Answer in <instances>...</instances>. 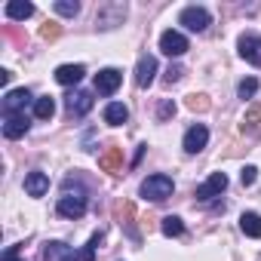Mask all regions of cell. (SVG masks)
Instances as JSON below:
<instances>
[{
	"label": "cell",
	"instance_id": "6da1fadb",
	"mask_svg": "<svg viewBox=\"0 0 261 261\" xmlns=\"http://www.w3.org/2000/svg\"><path fill=\"white\" fill-rule=\"evenodd\" d=\"M142 197L145 200H154V203H163V200H169L172 197V191H175V181L169 178V175H148L145 181H142Z\"/></svg>",
	"mask_w": 261,
	"mask_h": 261
},
{
	"label": "cell",
	"instance_id": "7a4b0ae2",
	"mask_svg": "<svg viewBox=\"0 0 261 261\" xmlns=\"http://www.w3.org/2000/svg\"><path fill=\"white\" fill-rule=\"evenodd\" d=\"M178 25H185V28L194 31V34H203V31L212 25V13H209L206 7H185V10L178 13Z\"/></svg>",
	"mask_w": 261,
	"mask_h": 261
},
{
	"label": "cell",
	"instance_id": "3957f363",
	"mask_svg": "<svg viewBox=\"0 0 261 261\" xmlns=\"http://www.w3.org/2000/svg\"><path fill=\"white\" fill-rule=\"evenodd\" d=\"M56 209H59V215H65V218H83V212H86V194H71V191H65V194L59 197Z\"/></svg>",
	"mask_w": 261,
	"mask_h": 261
},
{
	"label": "cell",
	"instance_id": "277c9868",
	"mask_svg": "<svg viewBox=\"0 0 261 261\" xmlns=\"http://www.w3.org/2000/svg\"><path fill=\"white\" fill-rule=\"evenodd\" d=\"M31 101H37L34 95H31V89H10L7 95H4V117H10V114H25V108L31 105Z\"/></svg>",
	"mask_w": 261,
	"mask_h": 261
},
{
	"label": "cell",
	"instance_id": "5b68a950",
	"mask_svg": "<svg viewBox=\"0 0 261 261\" xmlns=\"http://www.w3.org/2000/svg\"><path fill=\"white\" fill-rule=\"evenodd\" d=\"M65 108H68V117L80 120V117H86L92 111V95L86 89H71L68 98H65Z\"/></svg>",
	"mask_w": 261,
	"mask_h": 261
},
{
	"label": "cell",
	"instance_id": "8992f818",
	"mask_svg": "<svg viewBox=\"0 0 261 261\" xmlns=\"http://www.w3.org/2000/svg\"><path fill=\"white\" fill-rule=\"evenodd\" d=\"M206 145H209V129H206L203 123H194L188 133H185V139H181L185 154H200Z\"/></svg>",
	"mask_w": 261,
	"mask_h": 261
},
{
	"label": "cell",
	"instance_id": "52a82bcc",
	"mask_svg": "<svg viewBox=\"0 0 261 261\" xmlns=\"http://www.w3.org/2000/svg\"><path fill=\"white\" fill-rule=\"evenodd\" d=\"M160 49H163L169 59H178V56H185L191 46H188V37H185L181 31H172V28H169V31L160 34Z\"/></svg>",
	"mask_w": 261,
	"mask_h": 261
},
{
	"label": "cell",
	"instance_id": "ba28073f",
	"mask_svg": "<svg viewBox=\"0 0 261 261\" xmlns=\"http://www.w3.org/2000/svg\"><path fill=\"white\" fill-rule=\"evenodd\" d=\"M237 49H240V59H246L249 65L261 68V37L258 34H243L237 40Z\"/></svg>",
	"mask_w": 261,
	"mask_h": 261
},
{
	"label": "cell",
	"instance_id": "9c48e42d",
	"mask_svg": "<svg viewBox=\"0 0 261 261\" xmlns=\"http://www.w3.org/2000/svg\"><path fill=\"white\" fill-rule=\"evenodd\" d=\"M224 188H227V175H224V172H212V175L197 188V194H194V197L206 203V200H212V197H221V194H224Z\"/></svg>",
	"mask_w": 261,
	"mask_h": 261
},
{
	"label": "cell",
	"instance_id": "30bf717a",
	"mask_svg": "<svg viewBox=\"0 0 261 261\" xmlns=\"http://www.w3.org/2000/svg\"><path fill=\"white\" fill-rule=\"evenodd\" d=\"M120 83H123V74L117 68H105L95 74V92L98 95H114L120 89Z\"/></svg>",
	"mask_w": 261,
	"mask_h": 261
},
{
	"label": "cell",
	"instance_id": "8fae6325",
	"mask_svg": "<svg viewBox=\"0 0 261 261\" xmlns=\"http://www.w3.org/2000/svg\"><path fill=\"white\" fill-rule=\"evenodd\" d=\"M154 77H157V59H154L151 53L139 56V65H136V83H139L142 89H148V86L154 83Z\"/></svg>",
	"mask_w": 261,
	"mask_h": 261
},
{
	"label": "cell",
	"instance_id": "7c38bea8",
	"mask_svg": "<svg viewBox=\"0 0 261 261\" xmlns=\"http://www.w3.org/2000/svg\"><path fill=\"white\" fill-rule=\"evenodd\" d=\"M43 261H80V255H77L68 243L49 240V243L43 246Z\"/></svg>",
	"mask_w": 261,
	"mask_h": 261
},
{
	"label": "cell",
	"instance_id": "4fadbf2b",
	"mask_svg": "<svg viewBox=\"0 0 261 261\" xmlns=\"http://www.w3.org/2000/svg\"><path fill=\"white\" fill-rule=\"evenodd\" d=\"M31 129V120H28V114H10V117H4V136L10 139V142H16V139H22L25 133Z\"/></svg>",
	"mask_w": 261,
	"mask_h": 261
},
{
	"label": "cell",
	"instance_id": "5bb4252c",
	"mask_svg": "<svg viewBox=\"0 0 261 261\" xmlns=\"http://www.w3.org/2000/svg\"><path fill=\"white\" fill-rule=\"evenodd\" d=\"M123 19H126V4H108V7L98 10L95 25H98V28H114V25H120Z\"/></svg>",
	"mask_w": 261,
	"mask_h": 261
},
{
	"label": "cell",
	"instance_id": "9a60e30c",
	"mask_svg": "<svg viewBox=\"0 0 261 261\" xmlns=\"http://www.w3.org/2000/svg\"><path fill=\"white\" fill-rule=\"evenodd\" d=\"M46 191H49V175H46V172L34 169V172L25 175V194H28V197H43Z\"/></svg>",
	"mask_w": 261,
	"mask_h": 261
},
{
	"label": "cell",
	"instance_id": "2e32d148",
	"mask_svg": "<svg viewBox=\"0 0 261 261\" xmlns=\"http://www.w3.org/2000/svg\"><path fill=\"white\" fill-rule=\"evenodd\" d=\"M83 74H86L83 65H59V68H56V83H62V86H77V83L83 80Z\"/></svg>",
	"mask_w": 261,
	"mask_h": 261
},
{
	"label": "cell",
	"instance_id": "e0dca14e",
	"mask_svg": "<svg viewBox=\"0 0 261 261\" xmlns=\"http://www.w3.org/2000/svg\"><path fill=\"white\" fill-rule=\"evenodd\" d=\"M4 13H7V19H13V22H25V19L34 16V4H25V0H10Z\"/></svg>",
	"mask_w": 261,
	"mask_h": 261
},
{
	"label": "cell",
	"instance_id": "ac0fdd59",
	"mask_svg": "<svg viewBox=\"0 0 261 261\" xmlns=\"http://www.w3.org/2000/svg\"><path fill=\"white\" fill-rule=\"evenodd\" d=\"M240 230L252 240H261V215L258 212H243L240 215Z\"/></svg>",
	"mask_w": 261,
	"mask_h": 261
},
{
	"label": "cell",
	"instance_id": "d6986e66",
	"mask_svg": "<svg viewBox=\"0 0 261 261\" xmlns=\"http://www.w3.org/2000/svg\"><path fill=\"white\" fill-rule=\"evenodd\" d=\"M129 120V108L123 105V101H111L108 108H105V123H111V126H123Z\"/></svg>",
	"mask_w": 261,
	"mask_h": 261
},
{
	"label": "cell",
	"instance_id": "ffe728a7",
	"mask_svg": "<svg viewBox=\"0 0 261 261\" xmlns=\"http://www.w3.org/2000/svg\"><path fill=\"white\" fill-rule=\"evenodd\" d=\"M98 166H101L105 172H114V175H117V172L123 169V151H120V148H111L108 154L98 157Z\"/></svg>",
	"mask_w": 261,
	"mask_h": 261
},
{
	"label": "cell",
	"instance_id": "44dd1931",
	"mask_svg": "<svg viewBox=\"0 0 261 261\" xmlns=\"http://www.w3.org/2000/svg\"><path fill=\"white\" fill-rule=\"evenodd\" d=\"M53 114H56V98L53 95H40L34 101V117L37 120H53Z\"/></svg>",
	"mask_w": 261,
	"mask_h": 261
},
{
	"label": "cell",
	"instance_id": "7402d4cb",
	"mask_svg": "<svg viewBox=\"0 0 261 261\" xmlns=\"http://www.w3.org/2000/svg\"><path fill=\"white\" fill-rule=\"evenodd\" d=\"M160 230H163V237H181L185 233V221L178 215H166L163 224H160Z\"/></svg>",
	"mask_w": 261,
	"mask_h": 261
},
{
	"label": "cell",
	"instance_id": "603a6c76",
	"mask_svg": "<svg viewBox=\"0 0 261 261\" xmlns=\"http://www.w3.org/2000/svg\"><path fill=\"white\" fill-rule=\"evenodd\" d=\"M101 240H105V233H101V230H98V233H92V237H89V243L77 252V255H80V261H92V258H95V249H98V243H101Z\"/></svg>",
	"mask_w": 261,
	"mask_h": 261
},
{
	"label": "cell",
	"instance_id": "cb8c5ba5",
	"mask_svg": "<svg viewBox=\"0 0 261 261\" xmlns=\"http://www.w3.org/2000/svg\"><path fill=\"white\" fill-rule=\"evenodd\" d=\"M56 13L59 16H68V19H74L77 13H80V4H77V0H56Z\"/></svg>",
	"mask_w": 261,
	"mask_h": 261
},
{
	"label": "cell",
	"instance_id": "d4e9b609",
	"mask_svg": "<svg viewBox=\"0 0 261 261\" xmlns=\"http://www.w3.org/2000/svg\"><path fill=\"white\" fill-rule=\"evenodd\" d=\"M255 92H258V80H255V77H246V80H240V83H237V95H240L243 101H246V98H252Z\"/></svg>",
	"mask_w": 261,
	"mask_h": 261
},
{
	"label": "cell",
	"instance_id": "484cf974",
	"mask_svg": "<svg viewBox=\"0 0 261 261\" xmlns=\"http://www.w3.org/2000/svg\"><path fill=\"white\" fill-rule=\"evenodd\" d=\"M255 178H258V169H255V166H243V169H240V181H243V188L255 185Z\"/></svg>",
	"mask_w": 261,
	"mask_h": 261
},
{
	"label": "cell",
	"instance_id": "4316f807",
	"mask_svg": "<svg viewBox=\"0 0 261 261\" xmlns=\"http://www.w3.org/2000/svg\"><path fill=\"white\" fill-rule=\"evenodd\" d=\"M188 108L191 111H209V98L206 95H191L188 98Z\"/></svg>",
	"mask_w": 261,
	"mask_h": 261
},
{
	"label": "cell",
	"instance_id": "83f0119b",
	"mask_svg": "<svg viewBox=\"0 0 261 261\" xmlns=\"http://www.w3.org/2000/svg\"><path fill=\"white\" fill-rule=\"evenodd\" d=\"M172 114H175V105H172L169 98H166V101H160V111H157V120H169Z\"/></svg>",
	"mask_w": 261,
	"mask_h": 261
},
{
	"label": "cell",
	"instance_id": "f1b7e54d",
	"mask_svg": "<svg viewBox=\"0 0 261 261\" xmlns=\"http://www.w3.org/2000/svg\"><path fill=\"white\" fill-rule=\"evenodd\" d=\"M40 37H43V40H56V37H59V25H43V28H40Z\"/></svg>",
	"mask_w": 261,
	"mask_h": 261
},
{
	"label": "cell",
	"instance_id": "f546056e",
	"mask_svg": "<svg viewBox=\"0 0 261 261\" xmlns=\"http://www.w3.org/2000/svg\"><path fill=\"white\" fill-rule=\"evenodd\" d=\"M181 74H185V71H181L178 65H169V71H166V83H175V80H181Z\"/></svg>",
	"mask_w": 261,
	"mask_h": 261
},
{
	"label": "cell",
	"instance_id": "4dcf8cb0",
	"mask_svg": "<svg viewBox=\"0 0 261 261\" xmlns=\"http://www.w3.org/2000/svg\"><path fill=\"white\" fill-rule=\"evenodd\" d=\"M0 261H22V258H19V246H10V249L4 252V258H0Z\"/></svg>",
	"mask_w": 261,
	"mask_h": 261
},
{
	"label": "cell",
	"instance_id": "1f68e13d",
	"mask_svg": "<svg viewBox=\"0 0 261 261\" xmlns=\"http://www.w3.org/2000/svg\"><path fill=\"white\" fill-rule=\"evenodd\" d=\"M258 120H261V108H252V111L246 114V126H255Z\"/></svg>",
	"mask_w": 261,
	"mask_h": 261
}]
</instances>
